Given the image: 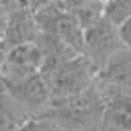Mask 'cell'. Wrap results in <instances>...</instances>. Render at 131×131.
Returning a JSON list of instances; mask_svg holds the SVG:
<instances>
[{"label": "cell", "instance_id": "obj_1", "mask_svg": "<svg viewBox=\"0 0 131 131\" xmlns=\"http://www.w3.org/2000/svg\"><path fill=\"white\" fill-rule=\"evenodd\" d=\"M96 65L86 55H77L74 59L57 65L49 72H41L51 88V96L55 98H69L77 96L90 88L94 77H96Z\"/></svg>", "mask_w": 131, "mask_h": 131}, {"label": "cell", "instance_id": "obj_2", "mask_svg": "<svg viewBox=\"0 0 131 131\" xmlns=\"http://www.w3.org/2000/svg\"><path fill=\"white\" fill-rule=\"evenodd\" d=\"M123 49L125 45L121 43L117 27L106 18H102L96 26L84 29V55L96 65V69H104Z\"/></svg>", "mask_w": 131, "mask_h": 131}, {"label": "cell", "instance_id": "obj_3", "mask_svg": "<svg viewBox=\"0 0 131 131\" xmlns=\"http://www.w3.org/2000/svg\"><path fill=\"white\" fill-rule=\"evenodd\" d=\"M4 57L10 80H22L26 77H31L35 72H41V67H43V53L39 49L37 41L14 45L6 51Z\"/></svg>", "mask_w": 131, "mask_h": 131}, {"label": "cell", "instance_id": "obj_4", "mask_svg": "<svg viewBox=\"0 0 131 131\" xmlns=\"http://www.w3.org/2000/svg\"><path fill=\"white\" fill-rule=\"evenodd\" d=\"M39 35L37 22L33 18V10L29 8H20V10L12 12L8 16V26H6L4 39L0 43L6 47V51L14 47V45L26 43V41H35Z\"/></svg>", "mask_w": 131, "mask_h": 131}, {"label": "cell", "instance_id": "obj_5", "mask_svg": "<svg viewBox=\"0 0 131 131\" xmlns=\"http://www.w3.org/2000/svg\"><path fill=\"white\" fill-rule=\"evenodd\" d=\"M8 88L12 90V94L16 96L20 102L26 104H45L51 98V88L47 78L41 72H35L31 77H26L22 80H8Z\"/></svg>", "mask_w": 131, "mask_h": 131}, {"label": "cell", "instance_id": "obj_6", "mask_svg": "<svg viewBox=\"0 0 131 131\" xmlns=\"http://www.w3.org/2000/svg\"><path fill=\"white\" fill-rule=\"evenodd\" d=\"M74 16H77L82 29L96 26L104 18V0H90L86 4H82L80 8L74 10Z\"/></svg>", "mask_w": 131, "mask_h": 131}, {"label": "cell", "instance_id": "obj_7", "mask_svg": "<svg viewBox=\"0 0 131 131\" xmlns=\"http://www.w3.org/2000/svg\"><path fill=\"white\" fill-rule=\"evenodd\" d=\"M104 18L115 27L131 18V0H104Z\"/></svg>", "mask_w": 131, "mask_h": 131}, {"label": "cell", "instance_id": "obj_8", "mask_svg": "<svg viewBox=\"0 0 131 131\" xmlns=\"http://www.w3.org/2000/svg\"><path fill=\"white\" fill-rule=\"evenodd\" d=\"M18 131H59V127L47 119H29L18 127Z\"/></svg>", "mask_w": 131, "mask_h": 131}, {"label": "cell", "instance_id": "obj_9", "mask_svg": "<svg viewBox=\"0 0 131 131\" xmlns=\"http://www.w3.org/2000/svg\"><path fill=\"white\" fill-rule=\"evenodd\" d=\"M0 131H18L14 115L0 104Z\"/></svg>", "mask_w": 131, "mask_h": 131}, {"label": "cell", "instance_id": "obj_10", "mask_svg": "<svg viewBox=\"0 0 131 131\" xmlns=\"http://www.w3.org/2000/svg\"><path fill=\"white\" fill-rule=\"evenodd\" d=\"M117 33H119V39L125 45V49H131V18H127L121 26H117Z\"/></svg>", "mask_w": 131, "mask_h": 131}, {"label": "cell", "instance_id": "obj_11", "mask_svg": "<svg viewBox=\"0 0 131 131\" xmlns=\"http://www.w3.org/2000/svg\"><path fill=\"white\" fill-rule=\"evenodd\" d=\"M27 4H29L27 0H0V8L4 12H8V14L20 10V8H26Z\"/></svg>", "mask_w": 131, "mask_h": 131}, {"label": "cell", "instance_id": "obj_12", "mask_svg": "<svg viewBox=\"0 0 131 131\" xmlns=\"http://www.w3.org/2000/svg\"><path fill=\"white\" fill-rule=\"evenodd\" d=\"M8 12H4L0 8V41L4 39V33H6V26H8Z\"/></svg>", "mask_w": 131, "mask_h": 131}, {"label": "cell", "instance_id": "obj_13", "mask_svg": "<svg viewBox=\"0 0 131 131\" xmlns=\"http://www.w3.org/2000/svg\"><path fill=\"white\" fill-rule=\"evenodd\" d=\"M63 2L67 4V8H69L71 12H74L77 8H80L82 4H86V2H90V0H63Z\"/></svg>", "mask_w": 131, "mask_h": 131}, {"label": "cell", "instance_id": "obj_14", "mask_svg": "<svg viewBox=\"0 0 131 131\" xmlns=\"http://www.w3.org/2000/svg\"><path fill=\"white\" fill-rule=\"evenodd\" d=\"M27 2H31V4L35 6V4H39V2H41V0H27Z\"/></svg>", "mask_w": 131, "mask_h": 131}]
</instances>
